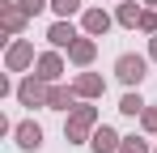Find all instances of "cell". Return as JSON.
<instances>
[{
    "mask_svg": "<svg viewBox=\"0 0 157 153\" xmlns=\"http://www.w3.org/2000/svg\"><path fill=\"white\" fill-rule=\"evenodd\" d=\"M72 94H77V89L51 85V89H47V106H51V111H68V106H72Z\"/></svg>",
    "mask_w": 157,
    "mask_h": 153,
    "instance_id": "cell-10",
    "label": "cell"
},
{
    "mask_svg": "<svg viewBox=\"0 0 157 153\" xmlns=\"http://www.w3.org/2000/svg\"><path fill=\"white\" fill-rule=\"evenodd\" d=\"M17 145L21 149H38L43 145V128L38 124H17Z\"/></svg>",
    "mask_w": 157,
    "mask_h": 153,
    "instance_id": "cell-8",
    "label": "cell"
},
{
    "mask_svg": "<svg viewBox=\"0 0 157 153\" xmlns=\"http://www.w3.org/2000/svg\"><path fill=\"white\" fill-rule=\"evenodd\" d=\"M119 153H149V145H144V140H136V136H123Z\"/></svg>",
    "mask_w": 157,
    "mask_h": 153,
    "instance_id": "cell-15",
    "label": "cell"
},
{
    "mask_svg": "<svg viewBox=\"0 0 157 153\" xmlns=\"http://www.w3.org/2000/svg\"><path fill=\"white\" fill-rule=\"evenodd\" d=\"M94 119H98L94 106H77V115L68 119V140H85V132L94 128Z\"/></svg>",
    "mask_w": 157,
    "mask_h": 153,
    "instance_id": "cell-3",
    "label": "cell"
},
{
    "mask_svg": "<svg viewBox=\"0 0 157 153\" xmlns=\"http://www.w3.org/2000/svg\"><path fill=\"white\" fill-rule=\"evenodd\" d=\"M77 4H81V0H51V9H55V13H64V17L77 13Z\"/></svg>",
    "mask_w": 157,
    "mask_h": 153,
    "instance_id": "cell-17",
    "label": "cell"
},
{
    "mask_svg": "<svg viewBox=\"0 0 157 153\" xmlns=\"http://www.w3.org/2000/svg\"><path fill=\"white\" fill-rule=\"evenodd\" d=\"M72 89H77L81 98H102L106 81H102V76H94V73H85V76H77V85H72Z\"/></svg>",
    "mask_w": 157,
    "mask_h": 153,
    "instance_id": "cell-6",
    "label": "cell"
},
{
    "mask_svg": "<svg viewBox=\"0 0 157 153\" xmlns=\"http://www.w3.org/2000/svg\"><path fill=\"white\" fill-rule=\"evenodd\" d=\"M17 98H21V106H47V81H43V76L21 81V85H17Z\"/></svg>",
    "mask_w": 157,
    "mask_h": 153,
    "instance_id": "cell-1",
    "label": "cell"
},
{
    "mask_svg": "<svg viewBox=\"0 0 157 153\" xmlns=\"http://www.w3.org/2000/svg\"><path fill=\"white\" fill-rule=\"evenodd\" d=\"M140 17H144V13H140L136 4H123V9H119V22L123 26H140Z\"/></svg>",
    "mask_w": 157,
    "mask_h": 153,
    "instance_id": "cell-14",
    "label": "cell"
},
{
    "mask_svg": "<svg viewBox=\"0 0 157 153\" xmlns=\"http://www.w3.org/2000/svg\"><path fill=\"white\" fill-rule=\"evenodd\" d=\"M144 128H149V132H157V106H149V111H144Z\"/></svg>",
    "mask_w": 157,
    "mask_h": 153,
    "instance_id": "cell-19",
    "label": "cell"
},
{
    "mask_svg": "<svg viewBox=\"0 0 157 153\" xmlns=\"http://www.w3.org/2000/svg\"><path fill=\"white\" fill-rule=\"evenodd\" d=\"M85 30H89V34H106V30H110V17H106L102 9H89V13H85Z\"/></svg>",
    "mask_w": 157,
    "mask_h": 153,
    "instance_id": "cell-11",
    "label": "cell"
},
{
    "mask_svg": "<svg viewBox=\"0 0 157 153\" xmlns=\"http://www.w3.org/2000/svg\"><path fill=\"white\" fill-rule=\"evenodd\" d=\"M4 64H9V73H21L26 64H34V47H30V43H13Z\"/></svg>",
    "mask_w": 157,
    "mask_h": 153,
    "instance_id": "cell-4",
    "label": "cell"
},
{
    "mask_svg": "<svg viewBox=\"0 0 157 153\" xmlns=\"http://www.w3.org/2000/svg\"><path fill=\"white\" fill-rule=\"evenodd\" d=\"M140 30H149V34H157V13H144V17H140Z\"/></svg>",
    "mask_w": 157,
    "mask_h": 153,
    "instance_id": "cell-18",
    "label": "cell"
},
{
    "mask_svg": "<svg viewBox=\"0 0 157 153\" xmlns=\"http://www.w3.org/2000/svg\"><path fill=\"white\" fill-rule=\"evenodd\" d=\"M59 73H64V64H59V55H55V51L38 55V76H43V81H55Z\"/></svg>",
    "mask_w": 157,
    "mask_h": 153,
    "instance_id": "cell-9",
    "label": "cell"
},
{
    "mask_svg": "<svg viewBox=\"0 0 157 153\" xmlns=\"http://www.w3.org/2000/svg\"><path fill=\"white\" fill-rule=\"evenodd\" d=\"M115 73H119L123 85H140V81H144V60H140V55H119Z\"/></svg>",
    "mask_w": 157,
    "mask_h": 153,
    "instance_id": "cell-2",
    "label": "cell"
},
{
    "mask_svg": "<svg viewBox=\"0 0 157 153\" xmlns=\"http://www.w3.org/2000/svg\"><path fill=\"white\" fill-rule=\"evenodd\" d=\"M149 51H153V60H157V38H153V47H149Z\"/></svg>",
    "mask_w": 157,
    "mask_h": 153,
    "instance_id": "cell-20",
    "label": "cell"
},
{
    "mask_svg": "<svg viewBox=\"0 0 157 153\" xmlns=\"http://www.w3.org/2000/svg\"><path fill=\"white\" fill-rule=\"evenodd\" d=\"M21 9H26L30 17H34V13H43V9H51V0H21Z\"/></svg>",
    "mask_w": 157,
    "mask_h": 153,
    "instance_id": "cell-16",
    "label": "cell"
},
{
    "mask_svg": "<svg viewBox=\"0 0 157 153\" xmlns=\"http://www.w3.org/2000/svg\"><path fill=\"white\" fill-rule=\"evenodd\" d=\"M47 38H51V47H72L77 43V30H72V22H55L47 30Z\"/></svg>",
    "mask_w": 157,
    "mask_h": 153,
    "instance_id": "cell-7",
    "label": "cell"
},
{
    "mask_svg": "<svg viewBox=\"0 0 157 153\" xmlns=\"http://www.w3.org/2000/svg\"><path fill=\"white\" fill-rule=\"evenodd\" d=\"M94 43H89V38H77V43H72V47H68V55H72V60H77V64H89V60H94Z\"/></svg>",
    "mask_w": 157,
    "mask_h": 153,
    "instance_id": "cell-12",
    "label": "cell"
},
{
    "mask_svg": "<svg viewBox=\"0 0 157 153\" xmlns=\"http://www.w3.org/2000/svg\"><path fill=\"white\" fill-rule=\"evenodd\" d=\"M149 4H157V0H149Z\"/></svg>",
    "mask_w": 157,
    "mask_h": 153,
    "instance_id": "cell-21",
    "label": "cell"
},
{
    "mask_svg": "<svg viewBox=\"0 0 157 153\" xmlns=\"http://www.w3.org/2000/svg\"><path fill=\"white\" fill-rule=\"evenodd\" d=\"M119 111H123V115H144V102H140V94H123Z\"/></svg>",
    "mask_w": 157,
    "mask_h": 153,
    "instance_id": "cell-13",
    "label": "cell"
},
{
    "mask_svg": "<svg viewBox=\"0 0 157 153\" xmlns=\"http://www.w3.org/2000/svg\"><path fill=\"white\" fill-rule=\"evenodd\" d=\"M89 145H94V153H119V145H123V136H115L110 128H98Z\"/></svg>",
    "mask_w": 157,
    "mask_h": 153,
    "instance_id": "cell-5",
    "label": "cell"
}]
</instances>
